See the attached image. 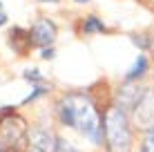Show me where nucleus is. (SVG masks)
<instances>
[{
    "mask_svg": "<svg viewBox=\"0 0 154 152\" xmlns=\"http://www.w3.org/2000/svg\"><path fill=\"white\" fill-rule=\"evenodd\" d=\"M145 72H147V58L145 56H139V58L134 60V65L130 67V72H127V83H134L136 78H141Z\"/></svg>",
    "mask_w": 154,
    "mask_h": 152,
    "instance_id": "obj_9",
    "label": "nucleus"
},
{
    "mask_svg": "<svg viewBox=\"0 0 154 152\" xmlns=\"http://www.w3.org/2000/svg\"><path fill=\"white\" fill-rule=\"evenodd\" d=\"M0 152H29V128L20 114L0 116Z\"/></svg>",
    "mask_w": 154,
    "mask_h": 152,
    "instance_id": "obj_3",
    "label": "nucleus"
},
{
    "mask_svg": "<svg viewBox=\"0 0 154 152\" xmlns=\"http://www.w3.org/2000/svg\"><path fill=\"white\" fill-rule=\"evenodd\" d=\"M25 78H27V81H40L38 72H25Z\"/></svg>",
    "mask_w": 154,
    "mask_h": 152,
    "instance_id": "obj_13",
    "label": "nucleus"
},
{
    "mask_svg": "<svg viewBox=\"0 0 154 152\" xmlns=\"http://www.w3.org/2000/svg\"><path fill=\"white\" fill-rule=\"evenodd\" d=\"M29 31H31L34 45H38V47H49L56 40V25L49 18H38Z\"/></svg>",
    "mask_w": 154,
    "mask_h": 152,
    "instance_id": "obj_5",
    "label": "nucleus"
},
{
    "mask_svg": "<svg viewBox=\"0 0 154 152\" xmlns=\"http://www.w3.org/2000/svg\"><path fill=\"white\" fill-rule=\"evenodd\" d=\"M130 119L139 130H145V132L154 130V90L143 92L141 101L136 103L134 110H132Z\"/></svg>",
    "mask_w": 154,
    "mask_h": 152,
    "instance_id": "obj_4",
    "label": "nucleus"
},
{
    "mask_svg": "<svg viewBox=\"0 0 154 152\" xmlns=\"http://www.w3.org/2000/svg\"><path fill=\"white\" fill-rule=\"evenodd\" d=\"M45 2H49V0H45ZM51 2H56V0H51Z\"/></svg>",
    "mask_w": 154,
    "mask_h": 152,
    "instance_id": "obj_18",
    "label": "nucleus"
},
{
    "mask_svg": "<svg viewBox=\"0 0 154 152\" xmlns=\"http://www.w3.org/2000/svg\"><path fill=\"white\" fill-rule=\"evenodd\" d=\"M7 23V11H5V7H2V2H0V27Z\"/></svg>",
    "mask_w": 154,
    "mask_h": 152,
    "instance_id": "obj_14",
    "label": "nucleus"
},
{
    "mask_svg": "<svg viewBox=\"0 0 154 152\" xmlns=\"http://www.w3.org/2000/svg\"><path fill=\"white\" fill-rule=\"evenodd\" d=\"M150 51H152V56H154V38H150Z\"/></svg>",
    "mask_w": 154,
    "mask_h": 152,
    "instance_id": "obj_16",
    "label": "nucleus"
},
{
    "mask_svg": "<svg viewBox=\"0 0 154 152\" xmlns=\"http://www.w3.org/2000/svg\"><path fill=\"white\" fill-rule=\"evenodd\" d=\"M56 139L51 137L49 130L45 128H34L29 134V152H51L56 148Z\"/></svg>",
    "mask_w": 154,
    "mask_h": 152,
    "instance_id": "obj_7",
    "label": "nucleus"
},
{
    "mask_svg": "<svg viewBox=\"0 0 154 152\" xmlns=\"http://www.w3.org/2000/svg\"><path fill=\"white\" fill-rule=\"evenodd\" d=\"M42 58H47V60H49V58H54V49H51V47L47 49V47H45V49H42Z\"/></svg>",
    "mask_w": 154,
    "mask_h": 152,
    "instance_id": "obj_15",
    "label": "nucleus"
},
{
    "mask_svg": "<svg viewBox=\"0 0 154 152\" xmlns=\"http://www.w3.org/2000/svg\"><path fill=\"white\" fill-rule=\"evenodd\" d=\"M83 29H85V34H94V31H105V25H103V20L96 18V16H89V18H85Z\"/></svg>",
    "mask_w": 154,
    "mask_h": 152,
    "instance_id": "obj_10",
    "label": "nucleus"
},
{
    "mask_svg": "<svg viewBox=\"0 0 154 152\" xmlns=\"http://www.w3.org/2000/svg\"><path fill=\"white\" fill-rule=\"evenodd\" d=\"M143 92L145 90H141L139 85H134V83H125L123 87L119 90V105L116 107H121L125 114H132V110L136 107V103L141 101V96H143Z\"/></svg>",
    "mask_w": 154,
    "mask_h": 152,
    "instance_id": "obj_6",
    "label": "nucleus"
},
{
    "mask_svg": "<svg viewBox=\"0 0 154 152\" xmlns=\"http://www.w3.org/2000/svg\"><path fill=\"white\" fill-rule=\"evenodd\" d=\"M103 134H105V145H107L109 152H130V148H132L130 119L121 107L112 105L105 112Z\"/></svg>",
    "mask_w": 154,
    "mask_h": 152,
    "instance_id": "obj_2",
    "label": "nucleus"
},
{
    "mask_svg": "<svg viewBox=\"0 0 154 152\" xmlns=\"http://www.w3.org/2000/svg\"><path fill=\"white\" fill-rule=\"evenodd\" d=\"M76 2H87V0H76Z\"/></svg>",
    "mask_w": 154,
    "mask_h": 152,
    "instance_id": "obj_17",
    "label": "nucleus"
},
{
    "mask_svg": "<svg viewBox=\"0 0 154 152\" xmlns=\"http://www.w3.org/2000/svg\"><path fill=\"white\" fill-rule=\"evenodd\" d=\"M58 116L65 125L76 128L81 134L92 139L94 143L100 141V132H103V121L96 105L89 101L85 94H67L58 101Z\"/></svg>",
    "mask_w": 154,
    "mask_h": 152,
    "instance_id": "obj_1",
    "label": "nucleus"
},
{
    "mask_svg": "<svg viewBox=\"0 0 154 152\" xmlns=\"http://www.w3.org/2000/svg\"><path fill=\"white\" fill-rule=\"evenodd\" d=\"M9 43H11V47L18 54H27V49L31 45H34V40H31V31H25V29H14L11 34H9Z\"/></svg>",
    "mask_w": 154,
    "mask_h": 152,
    "instance_id": "obj_8",
    "label": "nucleus"
},
{
    "mask_svg": "<svg viewBox=\"0 0 154 152\" xmlns=\"http://www.w3.org/2000/svg\"><path fill=\"white\" fill-rule=\"evenodd\" d=\"M141 152H154V130H150V132H145V139H143Z\"/></svg>",
    "mask_w": 154,
    "mask_h": 152,
    "instance_id": "obj_11",
    "label": "nucleus"
},
{
    "mask_svg": "<svg viewBox=\"0 0 154 152\" xmlns=\"http://www.w3.org/2000/svg\"><path fill=\"white\" fill-rule=\"evenodd\" d=\"M56 150H58V152H76V150H72V148H69V145H65V143H63V141H58V145H56Z\"/></svg>",
    "mask_w": 154,
    "mask_h": 152,
    "instance_id": "obj_12",
    "label": "nucleus"
}]
</instances>
